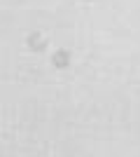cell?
Wrapping results in <instances>:
<instances>
[{
	"label": "cell",
	"mask_w": 140,
	"mask_h": 157,
	"mask_svg": "<svg viewBox=\"0 0 140 157\" xmlns=\"http://www.w3.org/2000/svg\"><path fill=\"white\" fill-rule=\"evenodd\" d=\"M54 66H59V68H66L68 66V52H56L54 54Z\"/></svg>",
	"instance_id": "6da1fadb"
}]
</instances>
